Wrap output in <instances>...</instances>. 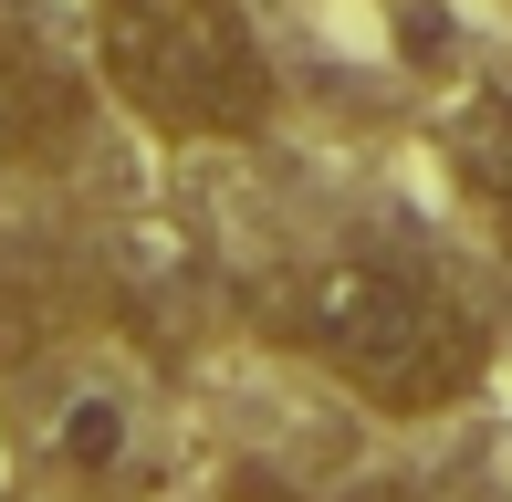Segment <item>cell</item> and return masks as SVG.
I'll use <instances>...</instances> for the list:
<instances>
[{"instance_id":"obj_1","label":"cell","mask_w":512,"mask_h":502,"mask_svg":"<svg viewBox=\"0 0 512 502\" xmlns=\"http://www.w3.org/2000/svg\"><path fill=\"white\" fill-rule=\"evenodd\" d=\"M283 346L387 419H439L492 367V335L439 272L398 251H324L283 283Z\"/></svg>"},{"instance_id":"obj_2","label":"cell","mask_w":512,"mask_h":502,"mask_svg":"<svg viewBox=\"0 0 512 502\" xmlns=\"http://www.w3.org/2000/svg\"><path fill=\"white\" fill-rule=\"evenodd\" d=\"M105 95L178 147H230L272 116V63L230 0H95Z\"/></svg>"},{"instance_id":"obj_3","label":"cell","mask_w":512,"mask_h":502,"mask_svg":"<svg viewBox=\"0 0 512 502\" xmlns=\"http://www.w3.org/2000/svg\"><path fill=\"white\" fill-rule=\"evenodd\" d=\"M32 461L63 502H147L157 492V419L115 367H63L32 419Z\"/></svg>"},{"instance_id":"obj_4","label":"cell","mask_w":512,"mask_h":502,"mask_svg":"<svg viewBox=\"0 0 512 502\" xmlns=\"http://www.w3.org/2000/svg\"><path fill=\"white\" fill-rule=\"evenodd\" d=\"M95 95H105V63L53 42V21L32 0H0V168L11 178L74 168L95 136Z\"/></svg>"},{"instance_id":"obj_5","label":"cell","mask_w":512,"mask_h":502,"mask_svg":"<svg viewBox=\"0 0 512 502\" xmlns=\"http://www.w3.org/2000/svg\"><path fill=\"white\" fill-rule=\"evenodd\" d=\"M460 178L481 189V210H492L502 241H512V84L471 105V126H460Z\"/></svg>"},{"instance_id":"obj_6","label":"cell","mask_w":512,"mask_h":502,"mask_svg":"<svg viewBox=\"0 0 512 502\" xmlns=\"http://www.w3.org/2000/svg\"><path fill=\"white\" fill-rule=\"evenodd\" d=\"M335 502H429V492H418V482H387V471H377V482H345Z\"/></svg>"}]
</instances>
